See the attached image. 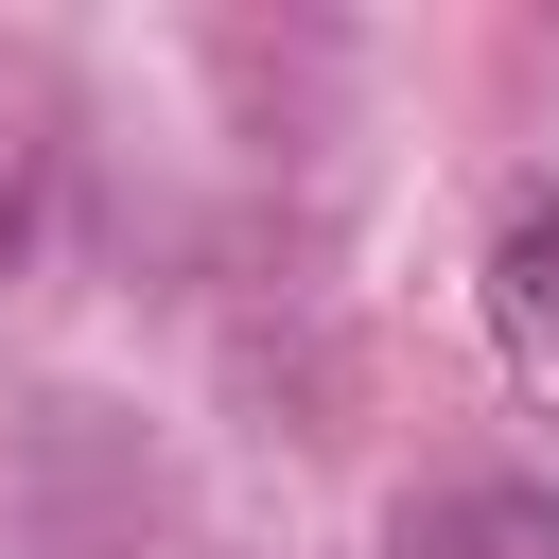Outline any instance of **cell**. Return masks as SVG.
<instances>
[{"instance_id":"cell-1","label":"cell","mask_w":559,"mask_h":559,"mask_svg":"<svg viewBox=\"0 0 559 559\" xmlns=\"http://www.w3.org/2000/svg\"><path fill=\"white\" fill-rule=\"evenodd\" d=\"M384 559H559V472H437L384 507Z\"/></svg>"},{"instance_id":"cell-2","label":"cell","mask_w":559,"mask_h":559,"mask_svg":"<svg viewBox=\"0 0 559 559\" xmlns=\"http://www.w3.org/2000/svg\"><path fill=\"white\" fill-rule=\"evenodd\" d=\"M489 332H507V367L559 402V192H524V210L489 227Z\"/></svg>"}]
</instances>
